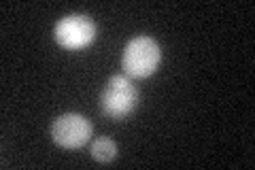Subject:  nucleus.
Listing matches in <instances>:
<instances>
[{
  "label": "nucleus",
  "mask_w": 255,
  "mask_h": 170,
  "mask_svg": "<svg viewBox=\"0 0 255 170\" xmlns=\"http://www.w3.org/2000/svg\"><path fill=\"white\" fill-rule=\"evenodd\" d=\"M159 62H162V47L157 45L155 38H151L147 34L132 38L126 45L122 55L124 70L134 79L151 77L157 70Z\"/></svg>",
  "instance_id": "f257e3e1"
},
{
  "label": "nucleus",
  "mask_w": 255,
  "mask_h": 170,
  "mask_svg": "<svg viewBox=\"0 0 255 170\" xmlns=\"http://www.w3.org/2000/svg\"><path fill=\"white\" fill-rule=\"evenodd\" d=\"M138 102V92L134 83L124 75H115L107 81L105 90L100 94V109L111 119H126L132 115Z\"/></svg>",
  "instance_id": "f03ea898"
},
{
  "label": "nucleus",
  "mask_w": 255,
  "mask_h": 170,
  "mask_svg": "<svg viewBox=\"0 0 255 170\" xmlns=\"http://www.w3.org/2000/svg\"><path fill=\"white\" fill-rule=\"evenodd\" d=\"M53 36L62 49L81 51L96 40L98 28H96L94 19H90L87 15H66L55 23Z\"/></svg>",
  "instance_id": "7ed1b4c3"
},
{
  "label": "nucleus",
  "mask_w": 255,
  "mask_h": 170,
  "mask_svg": "<svg viewBox=\"0 0 255 170\" xmlns=\"http://www.w3.org/2000/svg\"><path fill=\"white\" fill-rule=\"evenodd\" d=\"M51 139L62 149H81L92 139V124L85 115L66 113L53 121Z\"/></svg>",
  "instance_id": "20e7f679"
},
{
  "label": "nucleus",
  "mask_w": 255,
  "mask_h": 170,
  "mask_svg": "<svg viewBox=\"0 0 255 170\" xmlns=\"http://www.w3.org/2000/svg\"><path fill=\"white\" fill-rule=\"evenodd\" d=\"M92 158L96 162H102V164L113 162L117 158V145H115V141L107 139V136H98V139L94 141V145H92Z\"/></svg>",
  "instance_id": "39448f33"
}]
</instances>
